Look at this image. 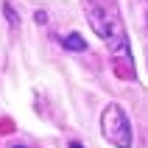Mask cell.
<instances>
[{"label": "cell", "instance_id": "obj_4", "mask_svg": "<svg viewBox=\"0 0 148 148\" xmlns=\"http://www.w3.org/2000/svg\"><path fill=\"white\" fill-rule=\"evenodd\" d=\"M3 14H6V20H8V25H20V14H17L14 8L8 6V3H6V6H3Z\"/></svg>", "mask_w": 148, "mask_h": 148}, {"label": "cell", "instance_id": "obj_3", "mask_svg": "<svg viewBox=\"0 0 148 148\" xmlns=\"http://www.w3.org/2000/svg\"><path fill=\"white\" fill-rule=\"evenodd\" d=\"M59 42H62V48H64V50H73V53L87 50V42H84L81 34H67V36H59Z\"/></svg>", "mask_w": 148, "mask_h": 148}, {"label": "cell", "instance_id": "obj_6", "mask_svg": "<svg viewBox=\"0 0 148 148\" xmlns=\"http://www.w3.org/2000/svg\"><path fill=\"white\" fill-rule=\"evenodd\" d=\"M70 148H84V145H81V143H70Z\"/></svg>", "mask_w": 148, "mask_h": 148}, {"label": "cell", "instance_id": "obj_2", "mask_svg": "<svg viewBox=\"0 0 148 148\" xmlns=\"http://www.w3.org/2000/svg\"><path fill=\"white\" fill-rule=\"evenodd\" d=\"M101 134L115 148H129L134 143L129 115H126V109L120 103H106L103 106V112H101Z\"/></svg>", "mask_w": 148, "mask_h": 148}, {"label": "cell", "instance_id": "obj_5", "mask_svg": "<svg viewBox=\"0 0 148 148\" xmlns=\"http://www.w3.org/2000/svg\"><path fill=\"white\" fill-rule=\"evenodd\" d=\"M34 20H36V23L42 25V23H45V20H48V14H45V11H36V14H34Z\"/></svg>", "mask_w": 148, "mask_h": 148}, {"label": "cell", "instance_id": "obj_1", "mask_svg": "<svg viewBox=\"0 0 148 148\" xmlns=\"http://www.w3.org/2000/svg\"><path fill=\"white\" fill-rule=\"evenodd\" d=\"M84 14H87V23L98 39L106 42L109 53L115 59L117 75L120 78H134V59H132V48H129V34H126L123 25V14H120V6L117 0H81Z\"/></svg>", "mask_w": 148, "mask_h": 148}, {"label": "cell", "instance_id": "obj_7", "mask_svg": "<svg viewBox=\"0 0 148 148\" xmlns=\"http://www.w3.org/2000/svg\"><path fill=\"white\" fill-rule=\"evenodd\" d=\"M14 148H25V145H14Z\"/></svg>", "mask_w": 148, "mask_h": 148}]
</instances>
